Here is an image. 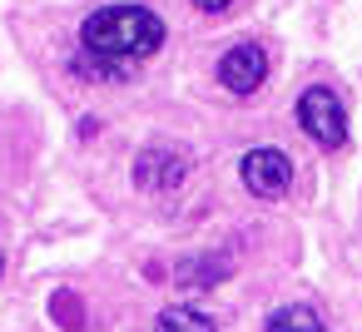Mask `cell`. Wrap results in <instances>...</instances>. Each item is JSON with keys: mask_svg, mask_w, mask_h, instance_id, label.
<instances>
[{"mask_svg": "<svg viewBox=\"0 0 362 332\" xmlns=\"http://www.w3.org/2000/svg\"><path fill=\"white\" fill-rule=\"evenodd\" d=\"M80 45L90 60L129 70L134 60H149L164 45V20L149 6H100L80 25Z\"/></svg>", "mask_w": 362, "mask_h": 332, "instance_id": "cell-1", "label": "cell"}, {"mask_svg": "<svg viewBox=\"0 0 362 332\" xmlns=\"http://www.w3.org/2000/svg\"><path fill=\"white\" fill-rule=\"evenodd\" d=\"M298 129H303L313 144L337 149V144L347 139V109H342V100H337L332 90H322V85L303 90V95H298Z\"/></svg>", "mask_w": 362, "mask_h": 332, "instance_id": "cell-2", "label": "cell"}, {"mask_svg": "<svg viewBox=\"0 0 362 332\" xmlns=\"http://www.w3.org/2000/svg\"><path fill=\"white\" fill-rule=\"evenodd\" d=\"M238 179H243V189H248L253 198H278V194H288V184H293V159H288L283 149H273V144L248 149V154L238 159Z\"/></svg>", "mask_w": 362, "mask_h": 332, "instance_id": "cell-3", "label": "cell"}, {"mask_svg": "<svg viewBox=\"0 0 362 332\" xmlns=\"http://www.w3.org/2000/svg\"><path fill=\"white\" fill-rule=\"evenodd\" d=\"M263 80H268V55H263V45L243 40V45H228V50H223V60H218V85H223V90L253 95Z\"/></svg>", "mask_w": 362, "mask_h": 332, "instance_id": "cell-4", "label": "cell"}, {"mask_svg": "<svg viewBox=\"0 0 362 332\" xmlns=\"http://www.w3.org/2000/svg\"><path fill=\"white\" fill-rule=\"evenodd\" d=\"M184 179H189V159H184L179 149L154 144V149H144V154L134 159V184H139V189H149V194L179 189Z\"/></svg>", "mask_w": 362, "mask_h": 332, "instance_id": "cell-5", "label": "cell"}, {"mask_svg": "<svg viewBox=\"0 0 362 332\" xmlns=\"http://www.w3.org/2000/svg\"><path fill=\"white\" fill-rule=\"evenodd\" d=\"M174 278H179V287H218V283L228 278V258H218V253L184 258V263L174 268Z\"/></svg>", "mask_w": 362, "mask_h": 332, "instance_id": "cell-6", "label": "cell"}, {"mask_svg": "<svg viewBox=\"0 0 362 332\" xmlns=\"http://www.w3.org/2000/svg\"><path fill=\"white\" fill-rule=\"evenodd\" d=\"M268 332H327V327H322V317H317L313 307L288 302V307H278V312L268 317Z\"/></svg>", "mask_w": 362, "mask_h": 332, "instance_id": "cell-7", "label": "cell"}, {"mask_svg": "<svg viewBox=\"0 0 362 332\" xmlns=\"http://www.w3.org/2000/svg\"><path fill=\"white\" fill-rule=\"evenodd\" d=\"M154 332H218V327H214V317L199 312V307H164L159 322H154Z\"/></svg>", "mask_w": 362, "mask_h": 332, "instance_id": "cell-8", "label": "cell"}, {"mask_svg": "<svg viewBox=\"0 0 362 332\" xmlns=\"http://www.w3.org/2000/svg\"><path fill=\"white\" fill-rule=\"evenodd\" d=\"M55 312H60V317H65L70 327L80 322V302H70V297H55Z\"/></svg>", "mask_w": 362, "mask_h": 332, "instance_id": "cell-9", "label": "cell"}, {"mask_svg": "<svg viewBox=\"0 0 362 332\" xmlns=\"http://www.w3.org/2000/svg\"><path fill=\"white\" fill-rule=\"evenodd\" d=\"M194 6H199V11H209V16H218V11H228V6H233V0H194Z\"/></svg>", "mask_w": 362, "mask_h": 332, "instance_id": "cell-10", "label": "cell"}, {"mask_svg": "<svg viewBox=\"0 0 362 332\" xmlns=\"http://www.w3.org/2000/svg\"><path fill=\"white\" fill-rule=\"evenodd\" d=\"M0 268H6V258H0Z\"/></svg>", "mask_w": 362, "mask_h": 332, "instance_id": "cell-11", "label": "cell"}]
</instances>
